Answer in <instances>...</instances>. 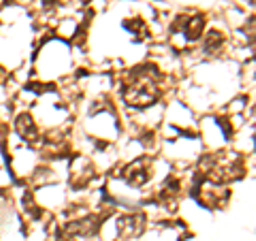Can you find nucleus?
Wrapping results in <instances>:
<instances>
[{
  "label": "nucleus",
  "mask_w": 256,
  "mask_h": 241,
  "mask_svg": "<svg viewBox=\"0 0 256 241\" xmlns=\"http://www.w3.org/2000/svg\"><path fill=\"white\" fill-rule=\"evenodd\" d=\"M15 130H18V134L28 143L41 141V130H38V126H36L34 120H32L30 114H22L18 120H15Z\"/></svg>",
  "instance_id": "39448f33"
},
{
  "label": "nucleus",
  "mask_w": 256,
  "mask_h": 241,
  "mask_svg": "<svg viewBox=\"0 0 256 241\" xmlns=\"http://www.w3.org/2000/svg\"><path fill=\"white\" fill-rule=\"evenodd\" d=\"M146 216H141V214H128L124 216L122 220L118 222V232H120V237L126 239V241H130V239H137L143 235V230H146Z\"/></svg>",
  "instance_id": "20e7f679"
},
{
  "label": "nucleus",
  "mask_w": 256,
  "mask_h": 241,
  "mask_svg": "<svg viewBox=\"0 0 256 241\" xmlns=\"http://www.w3.org/2000/svg\"><path fill=\"white\" fill-rule=\"evenodd\" d=\"M175 30H180L190 43L201 41L205 34V15H182L175 22Z\"/></svg>",
  "instance_id": "7ed1b4c3"
},
{
  "label": "nucleus",
  "mask_w": 256,
  "mask_h": 241,
  "mask_svg": "<svg viewBox=\"0 0 256 241\" xmlns=\"http://www.w3.org/2000/svg\"><path fill=\"white\" fill-rule=\"evenodd\" d=\"M160 79L162 73L156 66H139L128 73V82L124 86V100L128 107L132 109H148L156 105L162 96V88H160Z\"/></svg>",
  "instance_id": "f257e3e1"
},
{
  "label": "nucleus",
  "mask_w": 256,
  "mask_h": 241,
  "mask_svg": "<svg viewBox=\"0 0 256 241\" xmlns=\"http://www.w3.org/2000/svg\"><path fill=\"white\" fill-rule=\"evenodd\" d=\"M124 28L128 32H132L134 38L137 41H146V38L150 36V30H148V24L146 20H141V18H132V20H126L124 22Z\"/></svg>",
  "instance_id": "0eeeda50"
},
{
  "label": "nucleus",
  "mask_w": 256,
  "mask_h": 241,
  "mask_svg": "<svg viewBox=\"0 0 256 241\" xmlns=\"http://www.w3.org/2000/svg\"><path fill=\"white\" fill-rule=\"evenodd\" d=\"M250 2H252V0H250Z\"/></svg>",
  "instance_id": "1a4fd4ad"
},
{
  "label": "nucleus",
  "mask_w": 256,
  "mask_h": 241,
  "mask_svg": "<svg viewBox=\"0 0 256 241\" xmlns=\"http://www.w3.org/2000/svg\"><path fill=\"white\" fill-rule=\"evenodd\" d=\"M152 178H154V162H152V158H148V156L132 160V162H128L122 168V180L132 188L148 186Z\"/></svg>",
  "instance_id": "f03ea898"
},
{
  "label": "nucleus",
  "mask_w": 256,
  "mask_h": 241,
  "mask_svg": "<svg viewBox=\"0 0 256 241\" xmlns=\"http://www.w3.org/2000/svg\"><path fill=\"white\" fill-rule=\"evenodd\" d=\"M6 79H9V73H6V70H4L2 66H0V86H4Z\"/></svg>",
  "instance_id": "6e6552de"
},
{
  "label": "nucleus",
  "mask_w": 256,
  "mask_h": 241,
  "mask_svg": "<svg viewBox=\"0 0 256 241\" xmlns=\"http://www.w3.org/2000/svg\"><path fill=\"white\" fill-rule=\"evenodd\" d=\"M203 54L205 56H220L226 47V36L220 30H210L203 34Z\"/></svg>",
  "instance_id": "423d86ee"
}]
</instances>
